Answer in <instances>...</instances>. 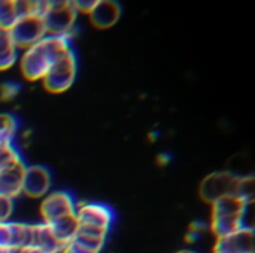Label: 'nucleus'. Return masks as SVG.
Masks as SVG:
<instances>
[{"instance_id":"1a4fd4ad","label":"nucleus","mask_w":255,"mask_h":253,"mask_svg":"<svg viewBox=\"0 0 255 253\" xmlns=\"http://www.w3.org/2000/svg\"><path fill=\"white\" fill-rule=\"evenodd\" d=\"M31 246V224L0 222V249H24Z\"/></svg>"},{"instance_id":"5701e85b","label":"nucleus","mask_w":255,"mask_h":253,"mask_svg":"<svg viewBox=\"0 0 255 253\" xmlns=\"http://www.w3.org/2000/svg\"><path fill=\"white\" fill-rule=\"evenodd\" d=\"M18 253H46L37 248H33V246H28V248H24V249H19Z\"/></svg>"},{"instance_id":"f257e3e1","label":"nucleus","mask_w":255,"mask_h":253,"mask_svg":"<svg viewBox=\"0 0 255 253\" xmlns=\"http://www.w3.org/2000/svg\"><path fill=\"white\" fill-rule=\"evenodd\" d=\"M73 36H51L46 34L33 46L19 54V70L24 79L30 82L42 81L52 63L64 52L72 49Z\"/></svg>"},{"instance_id":"4468645a","label":"nucleus","mask_w":255,"mask_h":253,"mask_svg":"<svg viewBox=\"0 0 255 253\" xmlns=\"http://www.w3.org/2000/svg\"><path fill=\"white\" fill-rule=\"evenodd\" d=\"M19 60V49L13 45L7 31L0 30V72L12 69Z\"/></svg>"},{"instance_id":"dca6fc26","label":"nucleus","mask_w":255,"mask_h":253,"mask_svg":"<svg viewBox=\"0 0 255 253\" xmlns=\"http://www.w3.org/2000/svg\"><path fill=\"white\" fill-rule=\"evenodd\" d=\"M21 161H24V160L21 157V152L15 146V143L0 140V170L7 169Z\"/></svg>"},{"instance_id":"2eb2a0df","label":"nucleus","mask_w":255,"mask_h":253,"mask_svg":"<svg viewBox=\"0 0 255 253\" xmlns=\"http://www.w3.org/2000/svg\"><path fill=\"white\" fill-rule=\"evenodd\" d=\"M46 225L51 228V231L57 237V240H60L64 245H67L73 239V236L76 234V231H78V222H76L75 215H70V216L57 219V221L49 222Z\"/></svg>"},{"instance_id":"f3484780","label":"nucleus","mask_w":255,"mask_h":253,"mask_svg":"<svg viewBox=\"0 0 255 253\" xmlns=\"http://www.w3.org/2000/svg\"><path fill=\"white\" fill-rule=\"evenodd\" d=\"M18 19L16 1L15 0H0V30L9 31L10 27Z\"/></svg>"},{"instance_id":"f8f14e48","label":"nucleus","mask_w":255,"mask_h":253,"mask_svg":"<svg viewBox=\"0 0 255 253\" xmlns=\"http://www.w3.org/2000/svg\"><path fill=\"white\" fill-rule=\"evenodd\" d=\"M25 161L13 164L7 169L0 170V195L15 200L21 195L22 189V176L25 169Z\"/></svg>"},{"instance_id":"0eeeda50","label":"nucleus","mask_w":255,"mask_h":253,"mask_svg":"<svg viewBox=\"0 0 255 253\" xmlns=\"http://www.w3.org/2000/svg\"><path fill=\"white\" fill-rule=\"evenodd\" d=\"M238 177L239 176L232 171H215L208 174L199 186L200 198L205 203L212 204L226 195H232L235 192Z\"/></svg>"},{"instance_id":"6e6552de","label":"nucleus","mask_w":255,"mask_h":253,"mask_svg":"<svg viewBox=\"0 0 255 253\" xmlns=\"http://www.w3.org/2000/svg\"><path fill=\"white\" fill-rule=\"evenodd\" d=\"M52 186V174L51 170L40 164L25 166L22 176V189L21 194L28 198H43L51 192Z\"/></svg>"},{"instance_id":"7ed1b4c3","label":"nucleus","mask_w":255,"mask_h":253,"mask_svg":"<svg viewBox=\"0 0 255 253\" xmlns=\"http://www.w3.org/2000/svg\"><path fill=\"white\" fill-rule=\"evenodd\" d=\"M75 218L78 222V228L109 234L115 222V212L111 206L105 203L84 201L76 204Z\"/></svg>"},{"instance_id":"39448f33","label":"nucleus","mask_w":255,"mask_h":253,"mask_svg":"<svg viewBox=\"0 0 255 253\" xmlns=\"http://www.w3.org/2000/svg\"><path fill=\"white\" fill-rule=\"evenodd\" d=\"M13 45L18 49H27L42 40L46 36L43 18L36 15H27L16 19V22L7 31Z\"/></svg>"},{"instance_id":"423d86ee","label":"nucleus","mask_w":255,"mask_h":253,"mask_svg":"<svg viewBox=\"0 0 255 253\" xmlns=\"http://www.w3.org/2000/svg\"><path fill=\"white\" fill-rule=\"evenodd\" d=\"M76 198L70 191L60 189L46 194L40 203V216L42 222L49 224L57 219L75 215L76 210Z\"/></svg>"},{"instance_id":"a211bd4d","label":"nucleus","mask_w":255,"mask_h":253,"mask_svg":"<svg viewBox=\"0 0 255 253\" xmlns=\"http://www.w3.org/2000/svg\"><path fill=\"white\" fill-rule=\"evenodd\" d=\"M19 128L16 116L10 113H0V140L15 143V137Z\"/></svg>"},{"instance_id":"f03ea898","label":"nucleus","mask_w":255,"mask_h":253,"mask_svg":"<svg viewBox=\"0 0 255 253\" xmlns=\"http://www.w3.org/2000/svg\"><path fill=\"white\" fill-rule=\"evenodd\" d=\"M78 75V57L75 49H69L67 52L61 54L49 67L48 73L42 79V85L48 92L61 94L67 91Z\"/></svg>"},{"instance_id":"4be33fe9","label":"nucleus","mask_w":255,"mask_h":253,"mask_svg":"<svg viewBox=\"0 0 255 253\" xmlns=\"http://www.w3.org/2000/svg\"><path fill=\"white\" fill-rule=\"evenodd\" d=\"M96 4H97V0H76V1H73V6H75V9H76V12L78 13H85V15H90L91 13V10L96 7Z\"/></svg>"},{"instance_id":"ddd939ff","label":"nucleus","mask_w":255,"mask_h":253,"mask_svg":"<svg viewBox=\"0 0 255 253\" xmlns=\"http://www.w3.org/2000/svg\"><path fill=\"white\" fill-rule=\"evenodd\" d=\"M211 218H247L250 204L236 195H226L211 204Z\"/></svg>"},{"instance_id":"9b49d317","label":"nucleus","mask_w":255,"mask_h":253,"mask_svg":"<svg viewBox=\"0 0 255 253\" xmlns=\"http://www.w3.org/2000/svg\"><path fill=\"white\" fill-rule=\"evenodd\" d=\"M123 7L118 1L115 0H97L96 7L91 10L90 22L99 28V30H106L114 27L118 19L121 18Z\"/></svg>"},{"instance_id":"aec40b11","label":"nucleus","mask_w":255,"mask_h":253,"mask_svg":"<svg viewBox=\"0 0 255 253\" xmlns=\"http://www.w3.org/2000/svg\"><path fill=\"white\" fill-rule=\"evenodd\" d=\"M21 85L13 81H6L0 85V98L1 100H13L19 94Z\"/></svg>"},{"instance_id":"20e7f679","label":"nucleus","mask_w":255,"mask_h":253,"mask_svg":"<svg viewBox=\"0 0 255 253\" xmlns=\"http://www.w3.org/2000/svg\"><path fill=\"white\" fill-rule=\"evenodd\" d=\"M78 12L73 1L54 0L48 1V9L43 16L46 34L51 36H73Z\"/></svg>"},{"instance_id":"6ab92c4d","label":"nucleus","mask_w":255,"mask_h":253,"mask_svg":"<svg viewBox=\"0 0 255 253\" xmlns=\"http://www.w3.org/2000/svg\"><path fill=\"white\" fill-rule=\"evenodd\" d=\"M233 195L239 197L247 204H251L254 201V176L253 174L239 176Z\"/></svg>"},{"instance_id":"393cba45","label":"nucleus","mask_w":255,"mask_h":253,"mask_svg":"<svg viewBox=\"0 0 255 253\" xmlns=\"http://www.w3.org/2000/svg\"><path fill=\"white\" fill-rule=\"evenodd\" d=\"M178 253H196V252H193V251H181V252H178Z\"/></svg>"},{"instance_id":"9d476101","label":"nucleus","mask_w":255,"mask_h":253,"mask_svg":"<svg viewBox=\"0 0 255 253\" xmlns=\"http://www.w3.org/2000/svg\"><path fill=\"white\" fill-rule=\"evenodd\" d=\"M214 253H254V230L245 227L217 240Z\"/></svg>"},{"instance_id":"412c9836","label":"nucleus","mask_w":255,"mask_h":253,"mask_svg":"<svg viewBox=\"0 0 255 253\" xmlns=\"http://www.w3.org/2000/svg\"><path fill=\"white\" fill-rule=\"evenodd\" d=\"M13 210V200L0 195V222L9 221Z\"/></svg>"},{"instance_id":"b1692460","label":"nucleus","mask_w":255,"mask_h":253,"mask_svg":"<svg viewBox=\"0 0 255 253\" xmlns=\"http://www.w3.org/2000/svg\"><path fill=\"white\" fill-rule=\"evenodd\" d=\"M158 164H161V166H164V164H167V163H170V160H172V157L170 155H167V154H161V155H158Z\"/></svg>"}]
</instances>
